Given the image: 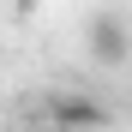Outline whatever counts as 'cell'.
<instances>
[{"label": "cell", "mask_w": 132, "mask_h": 132, "mask_svg": "<svg viewBox=\"0 0 132 132\" xmlns=\"http://www.w3.org/2000/svg\"><path fill=\"white\" fill-rule=\"evenodd\" d=\"M84 48H90L96 66H126L132 60V24L120 12H96L90 24H84Z\"/></svg>", "instance_id": "6da1fadb"}, {"label": "cell", "mask_w": 132, "mask_h": 132, "mask_svg": "<svg viewBox=\"0 0 132 132\" xmlns=\"http://www.w3.org/2000/svg\"><path fill=\"white\" fill-rule=\"evenodd\" d=\"M48 120H54L60 132H96V126H108V108H102L96 96L66 90V96H54V102H48Z\"/></svg>", "instance_id": "7a4b0ae2"}]
</instances>
